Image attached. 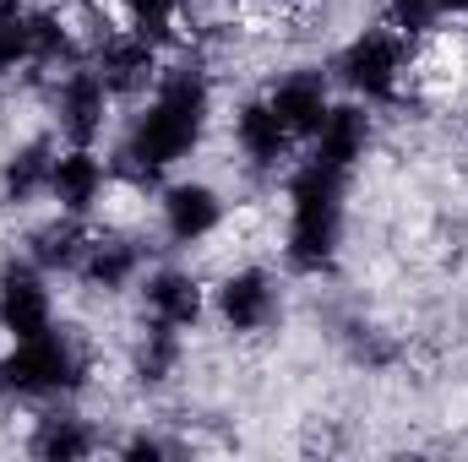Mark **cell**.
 <instances>
[{
  "label": "cell",
  "instance_id": "cell-15",
  "mask_svg": "<svg viewBox=\"0 0 468 462\" xmlns=\"http://www.w3.org/2000/svg\"><path fill=\"white\" fill-rule=\"evenodd\" d=\"M136 267H142V256H136V245H131V239H93L77 272H82V283H88V289L115 294V289H125V283L136 278Z\"/></svg>",
  "mask_w": 468,
  "mask_h": 462
},
{
  "label": "cell",
  "instance_id": "cell-21",
  "mask_svg": "<svg viewBox=\"0 0 468 462\" xmlns=\"http://www.w3.org/2000/svg\"><path fill=\"white\" fill-rule=\"evenodd\" d=\"M66 60H77L71 27H66L55 11H38V16H33V66H66Z\"/></svg>",
  "mask_w": 468,
  "mask_h": 462
},
{
  "label": "cell",
  "instance_id": "cell-9",
  "mask_svg": "<svg viewBox=\"0 0 468 462\" xmlns=\"http://www.w3.org/2000/svg\"><path fill=\"white\" fill-rule=\"evenodd\" d=\"M267 104L278 110V120L289 125V136H294V142H311V136L322 131V120L333 115L327 82H322L316 71H294V77H283V82L267 93Z\"/></svg>",
  "mask_w": 468,
  "mask_h": 462
},
{
  "label": "cell",
  "instance_id": "cell-5",
  "mask_svg": "<svg viewBox=\"0 0 468 462\" xmlns=\"http://www.w3.org/2000/svg\"><path fill=\"white\" fill-rule=\"evenodd\" d=\"M49 327H55V299H49L44 267L38 261H5L0 267V332L11 343H22V338H38Z\"/></svg>",
  "mask_w": 468,
  "mask_h": 462
},
{
  "label": "cell",
  "instance_id": "cell-19",
  "mask_svg": "<svg viewBox=\"0 0 468 462\" xmlns=\"http://www.w3.org/2000/svg\"><path fill=\"white\" fill-rule=\"evenodd\" d=\"M33 66V16L16 0H0V77Z\"/></svg>",
  "mask_w": 468,
  "mask_h": 462
},
{
  "label": "cell",
  "instance_id": "cell-13",
  "mask_svg": "<svg viewBox=\"0 0 468 462\" xmlns=\"http://www.w3.org/2000/svg\"><path fill=\"white\" fill-rule=\"evenodd\" d=\"M93 71L104 77V88H110L115 99L120 93H142V88L158 77V49H153L147 38H136V33H115V38L99 44Z\"/></svg>",
  "mask_w": 468,
  "mask_h": 462
},
{
  "label": "cell",
  "instance_id": "cell-20",
  "mask_svg": "<svg viewBox=\"0 0 468 462\" xmlns=\"http://www.w3.org/2000/svg\"><path fill=\"white\" fill-rule=\"evenodd\" d=\"M125 16H131V33L147 38L153 49L175 38V22H180V0H120Z\"/></svg>",
  "mask_w": 468,
  "mask_h": 462
},
{
  "label": "cell",
  "instance_id": "cell-7",
  "mask_svg": "<svg viewBox=\"0 0 468 462\" xmlns=\"http://www.w3.org/2000/svg\"><path fill=\"white\" fill-rule=\"evenodd\" d=\"M218 316L229 332H261L272 316H278V289L261 267H245V272H229L218 283Z\"/></svg>",
  "mask_w": 468,
  "mask_h": 462
},
{
  "label": "cell",
  "instance_id": "cell-3",
  "mask_svg": "<svg viewBox=\"0 0 468 462\" xmlns=\"http://www.w3.org/2000/svg\"><path fill=\"white\" fill-rule=\"evenodd\" d=\"M88 375V359L71 332H38L11 343V353H0V392L5 397H66L77 392Z\"/></svg>",
  "mask_w": 468,
  "mask_h": 462
},
{
  "label": "cell",
  "instance_id": "cell-22",
  "mask_svg": "<svg viewBox=\"0 0 468 462\" xmlns=\"http://www.w3.org/2000/svg\"><path fill=\"white\" fill-rule=\"evenodd\" d=\"M387 16H392V27L398 33H431L436 22H441V5L436 0H387Z\"/></svg>",
  "mask_w": 468,
  "mask_h": 462
},
{
  "label": "cell",
  "instance_id": "cell-11",
  "mask_svg": "<svg viewBox=\"0 0 468 462\" xmlns=\"http://www.w3.org/2000/svg\"><path fill=\"white\" fill-rule=\"evenodd\" d=\"M365 147H370V115L359 104H333V115L322 120V131L311 136V158L338 169V174H354Z\"/></svg>",
  "mask_w": 468,
  "mask_h": 462
},
{
  "label": "cell",
  "instance_id": "cell-10",
  "mask_svg": "<svg viewBox=\"0 0 468 462\" xmlns=\"http://www.w3.org/2000/svg\"><path fill=\"white\" fill-rule=\"evenodd\" d=\"M218 224H224V202H218L213 185L186 180V185H169L164 191V229H169V239L197 245V239H207Z\"/></svg>",
  "mask_w": 468,
  "mask_h": 462
},
{
  "label": "cell",
  "instance_id": "cell-17",
  "mask_svg": "<svg viewBox=\"0 0 468 462\" xmlns=\"http://www.w3.org/2000/svg\"><path fill=\"white\" fill-rule=\"evenodd\" d=\"M99 441H93V430L82 425V419H71V414H49V419H38V436H33V452L49 462H71V457H88Z\"/></svg>",
  "mask_w": 468,
  "mask_h": 462
},
{
  "label": "cell",
  "instance_id": "cell-4",
  "mask_svg": "<svg viewBox=\"0 0 468 462\" xmlns=\"http://www.w3.org/2000/svg\"><path fill=\"white\" fill-rule=\"evenodd\" d=\"M403 71H409V33H398V27H365L338 55V82L376 104L398 99Z\"/></svg>",
  "mask_w": 468,
  "mask_h": 462
},
{
  "label": "cell",
  "instance_id": "cell-6",
  "mask_svg": "<svg viewBox=\"0 0 468 462\" xmlns=\"http://www.w3.org/2000/svg\"><path fill=\"white\" fill-rule=\"evenodd\" d=\"M110 99H115V93L104 88L99 71H71V77L60 82V93H55V120H60V131L71 136V147H88V142L104 131Z\"/></svg>",
  "mask_w": 468,
  "mask_h": 462
},
{
  "label": "cell",
  "instance_id": "cell-8",
  "mask_svg": "<svg viewBox=\"0 0 468 462\" xmlns=\"http://www.w3.org/2000/svg\"><path fill=\"white\" fill-rule=\"evenodd\" d=\"M142 299H147V321H158V327H169V332H191V327L202 321V310H207L202 283H197L191 272H180V267L153 272L147 289H142Z\"/></svg>",
  "mask_w": 468,
  "mask_h": 462
},
{
  "label": "cell",
  "instance_id": "cell-2",
  "mask_svg": "<svg viewBox=\"0 0 468 462\" xmlns=\"http://www.w3.org/2000/svg\"><path fill=\"white\" fill-rule=\"evenodd\" d=\"M344 185H349V174H338L316 158L289 180V245H283V256L294 272L333 267L338 239H344Z\"/></svg>",
  "mask_w": 468,
  "mask_h": 462
},
{
  "label": "cell",
  "instance_id": "cell-16",
  "mask_svg": "<svg viewBox=\"0 0 468 462\" xmlns=\"http://www.w3.org/2000/svg\"><path fill=\"white\" fill-rule=\"evenodd\" d=\"M88 245H93V234H82V224L66 213L60 224H49V229L33 234V261H38L44 272H77L82 256H88Z\"/></svg>",
  "mask_w": 468,
  "mask_h": 462
},
{
  "label": "cell",
  "instance_id": "cell-18",
  "mask_svg": "<svg viewBox=\"0 0 468 462\" xmlns=\"http://www.w3.org/2000/svg\"><path fill=\"white\" fill-rule=\"evenodd\" d=\"M49 169H55V152L44 142H27L22 152H11L5 163V202H33L38 191H49Z\"/></svg>",
  "mask_w": 468,
  "mask_h": 462
},
{
  "label": "cell",
  "instance_id": "cell-23",
  "mask_svg": "<svg viewBox=\"0 0 468 462\" xmlns=\"http://www.w3.org/2000/svg\"><path fill=\"white\" fill-rule=\"evenodd\" d=\"M436 5H441V16L447 11H468V0H436Z\"/></svg>",
  "mask_w": 468,
  "mask_h": 462
},
{
  "label": "cell",
  "instance_id": "cell-12",
  "mask_svg": "<svg viewBox=\"0 0 468 462\" xmlns=\"http://www.w3.org/2000/svg\"><path fill=\"white\" fill-rule=\"evenodd\" d=\"M104 163H99V152L93 147H71V152H60L55 158V169H49V196L60 202V213H71V218H82V213H93V202L104 196Z\"/></svg>",
  "mask_w": 468,
  "mask_h": 462
},
{
  "label": "cell",
  "instance_id": "cell-14",
  "mask_svg": "<svg viewBox=\"0 0 468 462\" xmlns=\"http://www.w3.org/2000/svg\"><path fill=\"white\" fill-rule=\"evenodd\" d=\"M234 142H239V152H245L256 169H278V163L289 158V147H294L289 125L278 120V110H272L267 99H256V104H245V110L234 115Z\"/></svg>",
  "mask_w": 468,
  "mask_h": 462
},
{
  "label": "cell",
  "instance_id": "cell-1",
  "mask_svg": "<svg viewBox=\"0 0 468 462\" xmlns=\"http://www.w3.org/2000/svg\"><path fill=\"white\" fill-rule=\"evenodd\" d=\"M207 110H213V93H207V77L191 71V66H175L158 93L147 99V110L136 115L125 147H120V163L136 174V180H158L164 169H175L207 131Z\"/></svg>",
  "mask_w": 468,
  "mask_h": 462
}]
</instances>
